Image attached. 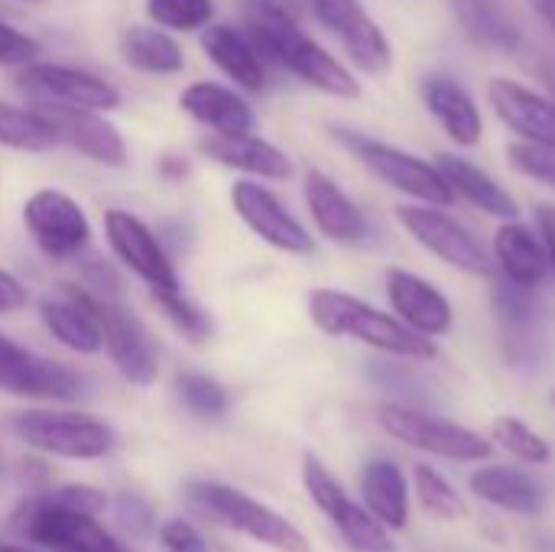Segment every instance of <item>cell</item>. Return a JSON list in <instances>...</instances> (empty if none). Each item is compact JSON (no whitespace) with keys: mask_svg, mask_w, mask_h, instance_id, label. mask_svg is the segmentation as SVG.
Instances as JSON below:
<instances>
[{"mask_svg":"<svg viewBox=\"0 0 555 552\" xmlns=\"http://www.w3.org/2000/svg\"><path fill=\"white\" fill-rule=\"evenodd\" d=\"M241 20H244V33L254 39L263 62L286 68L302 85H309L328 98H341V101L361 98V81L351 75V68L345 62H338L322 42H315L299 26V20L293 16V10L286 3L241 0Z\"/></svg>","mask_w":555,"mask_h":552,"instance_id":"6da1fadb","label":"cell"},{"mask_svg":"<svg viewBox=\"0 0 555 552\" xmlns=\"http://www.w3.org/2000/svg\"><path fill=\"white\" fill-rule=\"evenodd\" d=\"M306 306L312 325L328 338H354L374 351L403 361H433L439 355L433 338L413 332L397 316H387L345 290H328V286L312 290Z\"/></svg>","mask_w":555,"mask_h":552,"instance_id":"7a4b0ae2","label":"cell"},{"mask_svg":"<svg viewBox=\"0 0 555 552\" xmlns=\"http://www.w3.org/2000/svg\"><path fill=\"white\" fill-rule=\"evenodd\" d=\"M185 501L208 521L234 530V534H244L247 540L260 543V547H270L276 552H312L306 534L286 521L283 514H276L273 508H267L263 501L231 488V485H221V482H192L185 488Z\"/></svg>","mask_w":555,"mask_h":552,"instance_id":"3957f363","label":"cell"},{"mask_svg":"<svg viewBox=\"0 0 555 552\" xmlns=\"http://www.w3.org/2000/svg\"><path fill=\"white\" fill-rule=\"evenodd\" d=\"M10 429L20 442L42 455L68 459V462H98L114 452L117 436L114 429L81 410H55V407H33L10 420Z\"/></svg>","mask_w":555,"mask_h":552,"instance_id":"277c9868","label":"cell"},{"mask_svg":"<svg viewBox=\"0 0 555 552\" xmlns=\"http://www.w3.org/2000/svg\"><path fill=\"white\" fill-rule=\"evenodd\" d=\"M335 140L358 156V163L377 176L384 185L423 202V205H442L449 208L455 202V192L452 185L446 182L442 169L436 163H426L400 146H390L384 140H374L367 133H358V130H348V127H335Z\"/></svg>","mask_w":555,"mask_h":552,"instance_id":"5b68a950","label":"cell"},{"mask_svg":"<svg viewBox=\"0 0 555 552\" xmlns=\"http://www.w3.org/2000/svg\"><path fill=\"white\" fill-rule=\"evenodd\" d=\"M13 530L49 552H130L98 524L94 514L72 511L52 495L23 501L13 514Z\"/></svg>","mask_w":555,"mask_h":552,"instance_id":"8992f818","label":"cell"},{"mask_svg":"<svg viewBox=\"0 0 555 552\" xmlns=\"http://www.w3.org/2000/svg\"><path fill=\"white\" fill-rule=\"evenodd\" d=\"M81 290H85L88 309L101 329V345H104L111 364L117 368V374L133 387L156 384L159 355H156L150 329L140 322V316L133 309H127L120 303V296H98L88 286H81Z\"/></svg>","mask_w":555,"mask_h":552,"instance_id":"52a82bcc","label":"cell"},{"mask_svg":"<svg viewBox=\"0 0 555 552\" xmlns=\"http://www.w3.org/2000/svg\"><path fill=\"white\" fill-rule=\"evenodd\" d=\"M400 228L433 257H439L446 267H455L468 277L491 280L498 273V264L481 247V241L442 205H397Z\"/></svg>","mask_w":555,"mask_h":552,"instance_id":"ba28073f","label":"cell"},{"mask_svg":"<svg viewBox=\"0 0 555 552\" xmlns=\"http://www.w3.org/2000/svg\"><path fill=\"white\" fill-rule=\"evenodd\" d=\"M302 485L312 504L325 514V521L338 530L345 547L351 552H397V543L390 530L367 511L361 508L345 485L332 475V468L315 459L312 452L302 455Z\"/></svg>","mask_w":555,"mask_h":552,"instance_id":"9c48e42d","label":"cell"},{"mask_svg":"<svg viewBox=\"0 0 555 552\" xmlns=\"http://www.w3.org/2000/svg\"><path fill=\"white\" fill-rule=\"evenodd\" d=\"M377 423L380 429L420 452L452 459V462H488L494 455V446L472 433L468 426H459L442 416H429L423 410H413L406 403H380L377 407Z\"/></svg>","mask_w":555,"mask_h":552,"instance_id":"30bf717a","label":"cell"},{"mask_svg":"<svg viewBox=\"0 0 555 552\" xmlns=\"http://www.w3.org/2000/svg\"><path fill=\"white\" fill-rule=\"evenodd\" d=\"M0 394L36 403H75L85 394V381L68 364L0 335Z\"/></svg>","mask_w":555,"mask_h":552,"instance_id":"8fae6325","label":"cell"},{"mask_svg":"<svg viewBox=\"0 0 555 552\" xmlns=\"http://www.w3.org/2000/svg\"><path fill=\"white\" fill-rule=\"evenodd\" d=\"M23 224L49 260H75L91 244L85 208L62 189H36L23 202Z\"/></svg>","mask_w":555,"mask_h":552,"instance_id":"7c38bea8","label":"cell"},{"mask_svg":"<svg viewBox=\"0 0 555 552\" xmlns=\"http://www.w3.org/2000/svg\"><path fill=\"white\" fill-rule=\"evenodd\" d=\"M231 208L244 221V228L267 247L293 257L315 254V238L306 231V224L280 202L276 192H270L257 179H237L231 185Z\"/></svg>","mask_w":555,"mask_h":552,"instance_id":"4fadbf2b","label":"cell"},{"mask_svg":"<svg viewBox=\"0 0 555 552\" xmlns=\"http://www.w3.org/2000/svg\"><path fill=\"white\" fill-rule=\"evenodd\" d=\"M16 88L29 94L36 104H68V107H88V111H117L120 91L104 81L101 75L75 65L59 62H29L16 72Z\"/></svg>","mask_w":555,"mask_h":552,"instance_id":"5bb4252c","label":"cell"},{"mask_svg":"<svg viewBox=\"0 0 555 552\" xmlns=\"http://www.w3.org/2000/svg\"><path fill=\"white\" fill-rule=\"evenodd\" d=\"M104 238L114 257L146 283V290H182L179 270L159 234L124 208L104 211Z\"/></svg>","mask_w":555,"mask_h":552,"instance_id":"9a60e30c","label":"cell"},{"mask_svg":"<svg viewBox=\"0 0 555 552\" xmlns=\"http://www.w3.org/2000/svg\"><path fill=\"white\" fill-rule=\"evenodd\" d=\"M309 3L315 20L341 42L348 59L364 75H387L393 68V46L361 0H309Z\"/></svg>","mask_w":555,"mask_h":552,"instance_id":"2e32d148","label":"cell"},{"mask_svg":"<svg viewBox=\"0 0 555 552\" xmlns=\"http://www.w3.org/2000/svg\"><path fill=\"white\" fill-rule=\"evenodd\" d=\"M42 111V117L52 124L55 140L68 143L81 156H88L98 166L124 169L127 166V140L124 133L104 117V111L88 107H68V104H33Z\"/></svg>","mask_w":555,"mask_h":552,"instance_id":"e0dca14e","label":"cell"},{"mask_svg":"<svg viewBox=\"0 0 555 552\" xmlns=\"http://www.w3.org/2000/svg\"><path fill=\"white\" fill-rule=\"evenodd\" d=\"M387 299L393 306V316L410 325L413 332L426 335V338H442L452 332L455 325V312H452V303L446 299V293L439 286H433L429 280L410 273V270H400V267H390L387 270Z\"/></svg>","mask_w":555,"mask_h":552,"instance_id":"ac0fdd59","label":"cell"},{"mask_svg":"<svg viewBox=\"0 0 555 552\" xmlns=\"http://www.w3.org/2000/svg\"><path fill=\"white\" fill-rule=\"evenodd\" d=\"M302 198H306V208H309L319 234L328 238L332 244L354 247V244H364L367 241L371 228H367L364 211L322 169H309L306 172V179H302Z\"/></svg>","mask_w":555,"mask_h":552,"instance_id":"d6986e66","label":"cell"},{"mask_svg":"<svg viewBox=\"0 0 555 552\" xmlns=\"http://www.w3.org/2000/svg\"><path fill=\"white\" fill-rule=\"evenodd\" d=\"M198 150L218 166L244 172L250 179L286 182L296 172L293 159L276 143L257 137L254 130L250 133H205L198 137Z\"/></svg>","mask_w":555,"mask_h":552,"instance_id":"ffe728a7","label":"cell"},{"mask_svg":"<svg viewBox=\"0 0 555 552\" xmlns=\"http://www.w3.org/2000/svg\"><path fill=\"white\" fill-rule=\"evenodd\" d=\"M202 52L211 59V65L228 78L234 81V88L241 91H263L267 88V62L260 55V49L254 46V39L231 26V23H208L202 29Z\"/></svg>","mask_w":555,"mask_h":552,"instance_id":"44dd1931","label":"cell"},{"mask_svg":"<svg viewBox=\"0 0 555 552\" xmlns=\"http://www.w3.org/2000/svg\"><path fill=\"white\" fill-rule=\"evenodd\" d=\"M488 101L501 124H507L517 140L530 143H555V104L553 98L514 81V78H494L488 85Z\"/></svg>","mask_w":555,"mask_h":552,"instance_id":"7402d4cb","label":"cell"},{"mask_svg":"<svg viewBox=\"0 0 555 552\" xmlns=\"http://www.w3.org/2000/svg\"><path fill=\"white\" fill-rule=\"evenodd\" d=\"M39 319L46 325V332L68 351L75 355H98L104 351L101 345V329L88 309L85 290L62 283L55 293H46L39 299Z\"/></svg>","mask_w":555,"mask_h":552,"instance_id":"603a6c76","label":"cell"},{"mask_svg":"<svg viewBox=\"0 0 555 552\" xmlns=\"http://www.w3.org/2000/svg\"><path fill=\"white\" fill-rule=\"evenodd\" d=\"M179 107L211 133H250L257 117L247 98L221 81H192L179 94Z\"/></svg>","mask_w":555,"mask_h":552,"instance_id":"cb8c5ba5","label":"cell"},{"mask_svg":"<svg viewBox=\"0 0 555 552\" xmlns=\"http://www.w3.org/2000/svg\"><path fill=\"white\" fill-rule=\"evenodd\" d=\"M423 104L429 107V114L439 120V127L459 143V146H478L481 133H485V120L481 111L475 104V98L449 75H426L420 85Z\"/></svg>","mask_w":555,"mask_h":552,"instance_id":"d4e9b609","label":"cell"},{"mask_svg":"<svg viewBox=\"0 0 555 552\" xmlns=\"http://www.w3.org/2000/svg\"><path fill=\"white\" fill-rule=\"evenodd\" d=\"M494 264L507 283L537 290L550 273V257L543 238L524 221H504L494 234Z\"/></svg>","mask_w":555,"mask_h":552,"instance_id":"484cf974","label":"cell"},{"mask_svg":"<svg viewBox=\"0 0 555 552\" xmlns=\"http://www.w3.org/2000/svg\"><path fill=\"white\" fill-rule=\"evenodd\" d=\"M361 498L364 508L390 530L400 534L410 524V485L397 462L371 459L361 472Z\"/></svg>","mask_w":555,"mask_h":552,"instance_id":"4316f807","label":"cell"},{"mask_svg":"<svg viewBox=\"0 0 555 552\" xmlns=\"http://www.w3.org/2000/svg\"><path fill=\"white\" fill-rule=\"evenodd\" d=\"M472 495L491 508L524 514V517L540 514L546 504L543 485L537 478H530L527 472H517L507 465H481L472 475Z\"/></svg>","mask_w":555,"mask_h":552,"instance_id":"83f0119b","label":"cell"},{"mask_svg":"<svg viewBox=\"0 0 555 552\" xmlns=\"http://www.w3.org/2000/svg\"><path fill=\"white\" fill-rule=\"evenodd\" d=\"M436 166L442 169V176H446V182L452 185V192L462 195L468 205L481 208L485 215L504 218V221L520 218V205L514 202V195H511L504 185H498V179L488 176V172H485L481 166H475L472 159L442 153Z\"/></svg>","mask_w":555,"mask_h":552,"instance_id":"f1b7e54d","label":"cell"},{"mask_svg":"<svg viewBox=\"0 0 555 552\" xmlns=\"http://www.w3.org/2000/svg\"><path fill=\"white\" fill-rule=\"evenodd\" d=\"M120 55L130 68L143 75H179L185 68V52L169 29L153 23H133L120 33Z\"/></svg>","mask_w":555,"mask_h":552,"instance_id":"f546056e","label":"cell"},{"mask_svg":"<svg viewBox=\"0 0 555 552\" xmlns=\"http://www.w3.org/2000/svg\"><path fill=\"white\" fill-rule=\"evenodd\" d=\"M452 10H455L462 29L475 42L498 49V52H517L520 49L524 33L494 0H452Z\"/></svg>","mask_w":555,"mask_h":552,"instance_id":"4dcf8cb0","label":"cell"},{"mask_svg":"<svg viewBox=\"0 0 555 552\" xmlns=\"http://www.w3.org/2000/svg\"><path fill=\"white\" fill-rule=\"evenodd\" d=\"M55 143V130L39 107H13L0 101V146L20 153H49Z\"/></svg>","mask_w":555,"mask_h":552,"instance_id":"1f68e13d","label":"cell"},{"mask_svg":"<svg viewBox=\"0 0 555 552\" xmlns=\"http://www.w3.org/2000/svg\"><path fill=\"white\" fill-rule=\"evenodd\" d=\"M150 299L189 345H205L211 338V316L195 306L185 290H150Z\"/></svg>","mask_w":555,"mask_h":552,"instance_id":"d6a6232c","label":"cell"},{"mask_svg":"<svg viewBox=\"0 0 555 552\" xmlns=\"http://www.w3.org/2000/svg\"><path fill=\"white\" fill-rule=\"evenodd\" d=\"M172 387H176V397L182 400V407L198 420H221L231 407L228 390L202 371H179Z\"/></svg>","mask_w":555,"mask_h":552,"instance_id":"836d02e7","label":"cell"},{"mask_svg":"<svg viewBox=\"0 0 555 552\" xmlns=\"http://www.w3.org/2000/svg\"><path fill=\"white\" fill-rule=\"evenodd\" d=\"M413 485H416V498L423 504V511L436 521H462L468 514L462 495L449 485V478L433 468V465H416L413 468Z\"/></svg>","mask_w":555,"mask_h":552,"instance_id":"e575fe53","label":"cell"},{"mask_svg":"<svg viewBox=\"0 0 555 552\" xmlns=\"http://www.w3.org/2000/svg\"><path fill=\"white\" fill-rule=\"evenodd\" d=\"M146 20L169 33H198L215 20V0H143Z\"/></svg>","mask_w":555,"mask_h":552,"instance_id":"d590c367","label":"cell"},{"mask_svg":"<svg viewBox=\"0 0 555 552\" xmlns=\"http://www.w3.org/2000/svg\"><path fill=\"white\" fill-rule=\"evenodd\" d=\"M494 312H498L504 332H511L514 338H527L540 319V303H537L533 290L504 280L494 290Z\"/></svg>","mask_w":555,"mask_h":552,"instance_id":"8d00e7d4","label":"cell"},{"mask_svg":"<svg viewBox=\"0 0 555 552\" xmlns=\"http://www.w3.org/2000/svg\"><path fill=\"white\" fill-rule=\"evenodd\" d=\"M491 436L507 455H514L527 465H546L550 462V442L517 416H498L491 426Z\"/></svg>","mask_w":555,"mask_h":552,"instance_id":"74e56055","label":"cell"},{"mask_svg":"<svg viewBox=\"0 0 555 552\" xmlns=\"http://www.w3.org/2000/svg\"><path fill=\"white\" fill-rule=\"evenodd\" d=\"M507 159L511 166L533 179V182H543L555 189V143H530V140H517L507 146Z\"/></svg>","mask_w":555,"mask_h":552,"instance_id":"f35d334b","label":"cell"},{"mask_svg":"<svg viewBox=\"0 0 555 552\" xmlns=\"http://www.w3.org/2000/svg\"><path fill=\"white\" fill-rule=\"evenodd\" d=\"M39 55H42L39 39L0 20V68H20V65L36 62Z\"/></svg>","mask_w":555,"mask_h":552,"instance_id":"ab89813d","label":"cell"},{"mask_svg":"<svg viewBox=\"0 0 555 552\" xmlns=\"http://www.w3.org/2000/svg\"><path fill=\"white\" fill-rule=\"evenodd\" d=\"M159 543L166 547V552H208V543L198 534V527H192L182 517H172L159 527Z\"/></svg>","mask_w":555,"mask_h":552,"instance_id":"60d3db41","label":"cell"},{"mask_svg":"<svg viewBox=\"0 0 555 552\" xmlns=\"http://www.w3.org/2000/svg\"><path fill=\"white\" fill-rule=\"evenodd\" d=\"M52 498L72 511H81V514H101L107 508V495L98 491V488H88V485H65L59 491H52Z\"/></svg>","mask_w":555,"mask_h":552,"instance_id":"b9f144b4","label":"cell"},{"mask_svg":"<svg viewBox=\"0 0 555 552\" xmlns=\"http://www.w3.org/2000/svg\"><path fill=\"white\" fill-rule=\"evenodd\" d=\"M26 303H29V296H26V286H23V283L13 277V273L0 270V316L20 312Z\"/></svg>","mask_w":555,"mask_h":552,"instance_id":"7bdbcfd3","label":"cell"},{"mask_svg":"<svg viewBox=\"0 0 555 552\" xmlns=\"http://www.w3.org/2000/svg\"><path fill=\"white\" fill-rule=\"evenodd\" d=\"M537 224H540V238L546 244L550 270L555 273V205H540L537 208Z\"/></svg>","mask_w":555,"mask_h":552,"instance_id":"ee69618b","label":"cell"},{"mask_svg":"<svg viewBox=\"0 0 555 552\" xmlns=\"http://www.w3.org/2000/svg\"><path fill=\"white\" fill-rule=\"evenodd\" d=\"M159 176H163V179H169V182H179V179H185V176H189V163H185V159H179V156H166V159L159 163Z\"/></svg>","mask_w":555,"mask_h":552,"instance_id":"f6af8a7d","label":"cell"},{"mask_svg":"<svg viewBox=\"0 0 555 552\" xmlns=\"http://www.w3.org/2000/svg\"><path fill=\"white\" fill-rule=\"evenodd\" d=\"M530 7L537 10V16L543 20V26L555 33V0H530Z\"/></svg>","mask_w":555,"mask_h":552,"instance_id":"bcb514c9","label":"cell"},{"mask_svg":"<svg viewBox=\"0 0 555 552\" xmlns=\"http://www.w3.org/2000/svg\"><path fill=\"white\" fill-rule=\"evenodd\" d=\"M0 552H39V550H33V547H26V543H0Z\"/></svg>","mask_w":555,"mask_h":552,"instance_id":"7dc6e473","label":"cell"},{"mask_svg":"<svg viewBox=\"0 0 555 552\" xmlns=\"http://www.w3.org/2000/svg\"><path fill=\"white\" fill-rule=\"evenodd\" d=\"M543 78H546V85H550V91H553V104H555V68H546V72H543Z\"/></svg>","mask_w":555,"mask_h":552,"instance_id":"c3c4849f","label":"cell"},{"mask_svg":"<svg viewBox=\"0 0 555 552\" xmlns=\"http://www.w3.org/2000/svg\"><path fill=\"white\" fill-rule=\"evenodd\" d=\"M23 3H42V0H23Z\"/></svg>","mask_w":555,"mask_h":552,"instance_id":"681fc988","label":"cell"},{"mask_svg":"<svg viewBox=\"0 0 555 552\" xmlns=\"http://www.w3.org/2000/svg\"><path fill=\"white\" fill-rule=\"evenodd\" d=\"M0 472H3V455H0Z\"/></svg>","mask_w":555,"mask_h":552,"instance_id":"f907efd6","label":"cell"},{"mask_svg":"<svg viewBox=\"0 0 555 552\" xmlns=\"http://www.w3.org/2000/svg\"><path fill=\"white\" fill-rule=\"evenodd\" d=\"M553 403H555V390H553Z\"/></svg>","mask_w":555,"mask_h":552,"instance_id":"816d5d0a","label":"cell"}]
</instances>
